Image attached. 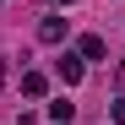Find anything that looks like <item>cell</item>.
<instances>
[{
  "mask_svg": "<svg viewBox=\"0 0 125 125\" xmlns=\"http://www.w3.org/2000/svg\"><path fill=\"white\" fill-rule=\"evenodd\" d=\"M54 71H60V82H65V87H76V82H82V54H60Z\"/></svg>",
  "mask_w": 125,
  "mask_h": 125,
  "instance_id": "1",
  "label": "cell"
},
{
  "mask_svg": "<svg viewBox=\"0 0 125 125\" xmlns=\"http://www.w3.org/2000/svg\"><path fill=\"white\" fill-rule=\"evenodd\" d=\"M38 38H44V44H60V38H65V16H44V22H38Z\"/></svg>",
  "mask_w": 125,
  "mask_h": 125,
  "instance_id": "2",
  "label": "cell"
},
{
  "mask_svg": "<svg viewBox=\"0 0 125 125\" xmlns=\"http://www.w3.org/2000/svg\"><path fill=\"white\" fill-rule=\"evenodd\" d=\"M22 93H27V98H44V93H49V76H44V71H27V76H22Z\"/></svg>",
  "mask_w": 125,
  "mask_h": 125,
  "instance_id": "3",
  "label": "cell"
},
{
  "mask_svg": "<svg viewBox=\"0 0 125 125\" xmlns=\"http://www.w3.org/2000/svg\"><path fill=\"white\" fill-rule=\"evenodd\" d=\"M76 49H82V60H103V38H98V33H87Z\"/></svg>",
  "mask_w": 125,
  "mask_h": 125,
  "instance_id": "4",
  "label": "cell"
},
{
  "mask_svg": "<svg viewBox=\"0 0 125 125\" xmlns=\"http://www.w3.org/2000/svg\"><path fill=\"white\" fill-rule=\"evenodd\" d=\"M71 114H76V103H65V98H54V103H49V120H54V125H60V120H71Z\"/></svg>",
  "mask_w": 125,
  "mask_h": 125,
  "instance_id": "5",
  "label": "cell"
},
{
  "mask_svg": "<svg viewBox=\"0 0 125 125\" xmlns=\"http://www.w3.org/2000/svg\"><path fill=\"white\" fill-rule=\"evenodd\" d=\"M109 114H114V125H125V98H114V103H109Z\"/></svg>",
  "mask_w": 125,
  "mask_h": 125,
  "instance_id": "6",
  "label": "cell"
},
{
  "mask_svg": "<svg viewBox=\"0 0 125 125\" xmlns=\"http://www.w3.org/2000/svg\"><path fill=\"white\" fill-rule=\"evenodd\" d=\"M6 82H11V71H6V60H0V93H6Z\"/></svg>",
  "mask_w": 125,
  "mask_h": 125,
  "instance_id": "7",
  "label": "cell"
},
{
  "mask_svg": "<svg viewBox=\"0 0 125 125\" xmlns=\"http://www.w3.org/2000/svg\"><path fill=\"white\" fill-rule=\"evenodd\" d=\"M54 6H71V0H54Z\"/></svg>",
  "mask_w": 125,
  "mask_h": 125,
  "instance_id": "8",
  "label": "cell"
}]
</instances>
